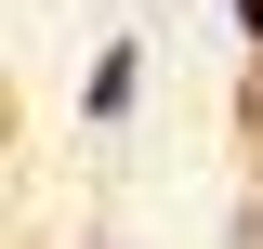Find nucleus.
I'll return each instance as SVG.
<instances>
[{"label": "nucleus", "mask_w": 263, "mask_h": 249, "mask_svg": "<svg viewBox=\"0 0 263 249\" xmlns=\"http://www.w3.org/2000/svg\"><path fill=\"white\" fill-rule=\"evenodd\" d=\"M132 79H145V53H132V39H105V53H92V79H79V105L119 131V118H132Z\"/></svg>", "instance_id": "1"}, {"label": "nucleus", "mask_w": 263, "mask_h": 249, "mask_svg": "<svg viewBox=\"0 0 263 249\" xmlns=\"http://www.w3.org/2000/svg\"><path fill=\"white\" fill-rule=\"evenodd\" d=\"M237 118H250V131H263V53H250V105H237Z\"/></svg>", "instance_id": "3"}, {"label": "nucleus", "mask_w": 263, "mask_h": 249, "mask_svg": "<svg viewBox=\"0 0 263 249\" xmlns=\"http://www.w3.org/2000/svg\"><path fill=\"white\" fill-rule=\"evenodd\" d=\"M237 39H250V53H263V0H237Z\"/></svg>", "instance_id": "2"}]
</instances>
